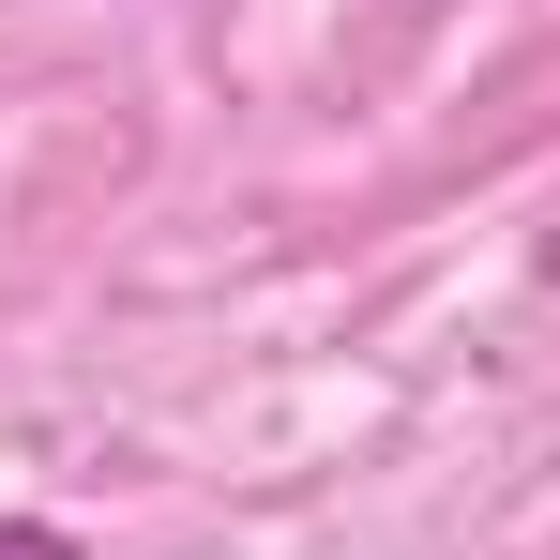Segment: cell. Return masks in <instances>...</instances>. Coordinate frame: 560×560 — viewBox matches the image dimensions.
<instances>
[{"mask_svg":"<svg viewBox=\"0 0 560 560\" xmlns=\"http://www.w3.org/2000/svg\"><path fill=\"white\" fill-rule=\"evenodd\" d=\"M0 560H92L77 530H46V515H0Z\"/></svg>","mask_w":560,"mask_h":560,"instance_id":"1","label":"cell"}]
</instances>
